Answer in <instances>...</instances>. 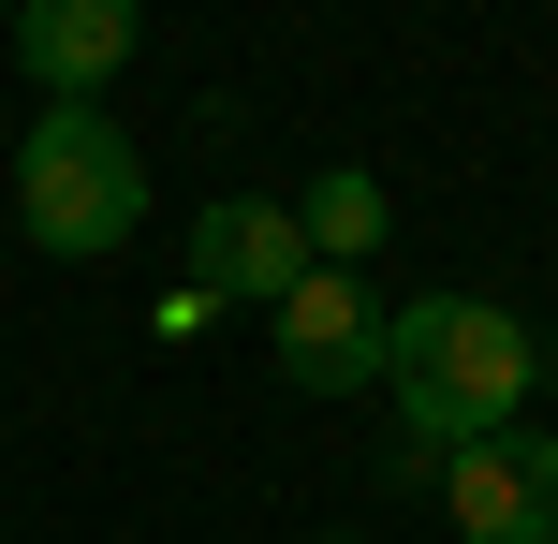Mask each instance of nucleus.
<instances>
[{
  "label": "nucleus",
  "mask_w": 558,
  "mask_h": 544,
  "mask_svg": "<svg viewBox=\"0 0 558 544\" xmlns=\"http://www.w3.org/2000/svg\"><path fill=\"white\" fill-rule=\"evenodd\" d=\"M426 500L456 516V544H558V442L500 427V442H471V457L426 471Z\"/></svg>",
  "instance_id": "7ed1b4c3"
},
{
  "label": "nucleus",
  "mask_w": 558,
  "mask_h": 544,
  "mask_svg": "<svg viewBox=\"0 0 558 544\" xmlns=\"http://www.w3.org/2000/svg\"><path fill=\"white\" fill-rule=\"evenodd\" d=\"M15 221H29V251H59V265L147 235V162H133V133H118L104 104H45V118L15 133Z\"/></svg>",
  "instance_id": "f03ea898"
},
{
  "label": "nucleus",
  "mask_w": 558,
  "mask_h": 544,
  "mask_svg": "<svg viewBox=\"0 0 558 544\" xmlns=\"http://www.w3.org/2000/svg\"><path fill=\"white\" fill-rule=\"evenodd\" d=\"M294 221H308V265H367V251H383V177H367V162H324L294 192Z\"/></svg>",
  "instance_id": "0eeeda50"
},
{
  "label": "nucleus",
  "mask_w": 558,
  "mask_h": 544,
  "mask_svg": "<svg viewBox=\"0 0 558 544\" xmlns=\"http://www.w3.org/2000/svg\"><path fill=\"white\" fill-rule=\"evenodd\" d=\"M308 280V221L265 192H221L192 221V294H235V310H279V294Z\"/></svg>",
  "instance_id": "39448f33"
},
{
  "label": "nucleus",
  "mask_w": 558,
  "mask_h": 544,
  "mask_svg": "<svg viewBox=\"0 0 558 544\" xmlns=\"http://www.w3.org/2000/svg\"><path fill=\"white\" fill-rule=\"evenodd\" d=\"M133 45H147L133 0H29V15H15V59H29V88H45V104L118 88V74H133Z\"/></svg>",
  "instance_id": "423d86ee"
},
{
  "label": "nucleus",
  "mask_w": 558,
  "mask_h": 544,
  "mask_svg": "<svg viewBox=\"0 0 558 544\" xmlns=\"http://www.w3.org/2000/svg\"><path fill=\"white\" fill-rule=\"evenodd\" d=\"M530 368L544 339L500 310V294H412V310L383 324V398H397V457H471V442H500L514 412H530Z\"/></svg>",
  "instance_id": "f257e3e1"
},
{
  "label": "nucleus",
  "mask_w": 558,
  "mask_h": 544,
  "mask_svg": "<svg viewBox=\"0 0 558 544\" xmlns=\"http://www.w3.org/2000/svg\"><path fill=\"white\" fill-rule=\"evenodd\" d=\"M265 324H279V383H294V398H353V383H383V324L397 310H367L353 265H308Z\"/></svg>",
  "instance_id": "20e7f679"
}]
</instances>
